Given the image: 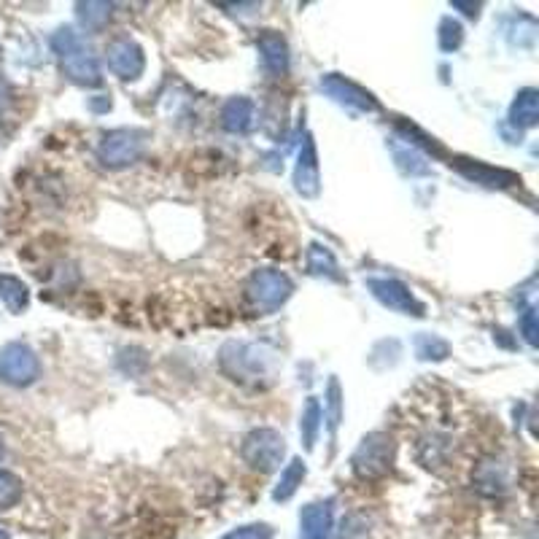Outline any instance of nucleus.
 <instances>
[{"label": "nucleus", "mask_w": 539, "mask_h": 539, "mask_svg": "<svg viewBox=\"0 0 539 539\" xmlns=\"http://www.w3.org/2000/svg\"><path fill=\"white\" fill-rule=\"evenodd\" d=\"M257 49L262 54V65L270 76H283L289 71V44L278 30H262L257 38Z\"/></svg>", "instance_id": "f8f14e48"}, {"label": "nucleus", "mask_w": 539, "mask_h": 539, "mask_svg": "<svg viewBox=\"0 0 539 539\" xmlns=\"http://www.w3.org/2000/svg\"><path fill=\"white\" fill-rule=\"evenodd\" d=\"M219 367L232 383H240L248 389H265L278 375V354L265 343L230 340L221 345Z\"/></svg>", "instance_id": "f257e3e1"}, {"label": "nucleus", "mask_w": 539, "mask_h": 539, "mask_svg": "<svg viewBox=\"0 0 539 539\" xmlns=\"http://www.w3.org/2000/svg\"><path fill=\"white\" fill-rule=\"evenodd\" d=\"M22 499V480L14 472L0 469V513L11 510Z\"/></svg>", "instance_id": "b1692460"}, {"label": "nucleus", "mask_w": 539, "mask_h": 539, "mask_svg": "<svg viewBox=\"0 0 539 539\" xmlns=\"http://www.w3.org/2000/svg\"><path fill=\"white\" fill-rule=\"evenodd\" d=\"M0 300L11 313H22L30 305V289L17 275H0Z\"/></svg>", "instance_id": "aec40b11"}, {"label": "nucleus", "mask_w": 539, "mask_h": 539, "mask_svg": "<svg viewBox=\"0 0 539 539\" xmlns=\"http://www.w3.org/2000/svg\"><path fill=\"white\" fill-rule=\"evenodd\" d=\"M472 483H475V488H478L480 494L486 496H499L507 491V483H510V478H507V464H504L502 459H483L478 464V469L472 472Z\"/></svg>", "instance_id": "4468645a"}, {"label": "nucleus", "mask_w": 539, "mask_h": 539, "mask_svg": "<svg viewBox=\"0 0 539 539\" xmlns=\"http://www.w3.org/2000/svg\"><path fill=\"white\" fill-rule=\"evenodd\" d=\"M451 354V345L437 335H418L416 337V356L424 362H442Z\"/></svg>", "instance_id": "5701e85b"}, {"label": "nucleus", "mask_w": 539, "mask_h": 539, "mask_svg": "<svg viewBox=\"0 0 539 539\" xmlns=\"http://www.w3.org/2000/svg\"><path fill=\"white\" fill-rule=\"evenodd\" d=\"M456 170H459L461 176H467L469 181H475V184L491 186V189H504V186H513L518 184V176L510 173V170H499V168H488L483 162H472V160H456L453 162Z\"/></svg>", "instance_id": "2eb2a0df"}, {"label": "nucleus", "mask_w": 539, "mask_h": 539, "mask_svg": "<svg viewBox=\"0 0 539 539\" xmlns=\"http://www.w3.org/2000/svg\"><path fill=\"white\" fill-rule=\"evenodd\" d=\"M111 14H114V3H100V0L76 3V17L87 33H100L108 25Z\"/></svg>", "instance_id": "6ab92c4d"}, {"label": "nucleus", "mask_w": 539, "mask_h": 539, "mask_svg": "<svg viewBox=\"0 0 539 539\" xmlns=\"http://www.w3.org/2000/svg\"><path fill=\"white\" fill-rule=\"evenodd\" d=\"M52 52L62 65V73L79 84V87H100L103 84V73H100V62L95 52L89 49L81 36L73 27H60L52 36Z\"/></svg>", "instance_id": "f03ea898"}, {"label": "nucleus", "mask_w": 539, "mask_h": 539, "mask_svg": "<svg viewBox=\"0 0 539 539\" xmlns=\"http://www.w3.org/2000/svg\"><path fill=\"white\" fill-rule=\"evenodd\" d=\"M3 453H6V448H3V440H0V459H3Z\"/></svg>", "instance_id": "2f4dec72"}, {"label": "nucleus", "mask_w": 539, "mask_h": 539, "mask_svg": "<svg viewBox=\"0 0 539 539\" xmlns=\"http://www.w3.org/2000/svg\"><path fill=\"white\" fill-rule=\"evenodd\" d=\"M332 537V502H313L302 507L300 539H329Z\"/></svg>", "instance_id": "ddd939ff"}, {"label": "nucleus", "mask_w": 539, "mask_h": 539, "mask_svg": "<svg viewBox=\"0 0 539 539\" xmlns=\"http://www.w3.org/2000/svg\"><path fill=\"white\" fill-rule=\"evenodd\" d=\"M41 375V362H38L36 351L27 343H9L0 348V380L25 389L33 386Z\"/></svg>", "instance_id": "0eeeda50"}, {"label": "nucleus", "mask_w": 539, "mask_h": 539, "mask_svg": "<svg viewBox=\"0 0 539 539\" xmlns=\"http://www.w3.org/2000/svg\"><path fill=\"white\" fill-rule=\"evenodd\" d=\"M327 410H329V434H332V440H335L337 426H340V418H343V394H340V383L337 378L329 380V391H327Z\"/></svg>", "instance_id": "393cba45"}, {"label": "nucleus", "mask_w": 539, "mask_h": 539, "mask_svg": "<svg viewBox=\"0 0 539 539\" xmlns=\"http://www.w3.org/2000/svg\"><path fill=\"white\" fill-rule=\"evenodd\" d=\"M521 332H523V340L529 345H537L539 343V329H537V313H534V308H529L526 313L521 316Z\"/></svg>", "instance_id": "cd10ccee"}, {"label": "nucleus", "mask_w": 539, "mask_h": 539, "mask_svg": "<svg viewBox=\"0 0 539 539\" xmlns=\"http://www.w3.org/2000/svg\"><path fill=\"white\" fill-rule=\"evenodd\" d=\"M221 539H273V529L267 523H251V526H240L224 534Z\"/></svg>", "instance_id": "bb28decb"}, {"label": "nucleus", "mask_w": 539, "mask_h": 539, "mask_svg": "<svg viewBox=\"0 0 539 539\" xmlns=\"http://www.w3.org/2000/svg\"><path fill=\"white\" fill-rule=\"evenodd\" d=\"M321 421H324V410H321V402L316 397H310L302 407L300 416V434L302 442H305V451H313V445L319 440Z\"/></svg>", "instance_id": "4be33fe9"}, {"label": "nucleus", "mask_w": 539, "mask_h": 539, "mask_svg": "<svg viewBox=\"0 0 539 539\" xmlns=\"http://www.w3.org/2000/svg\"><path fill=\"white\" fill-rule=\"evenodd\" d=\"M394 456H397L394 437L386 432H370L351 456V469L364 483H375V480H383L389 475L391 467H394Z\"/></svg>", "instance_id": "20e7f679"}, {"label": "nucleus", "mask_w": 539, "mask_h": 539, "mask_svg": "<svg viewBox=\"0 0 539 539\" xmlns=\"http://www.w3.org/2000/svg\"><path fill=\"white\" fill-rule=\"evenodd\" d=\"M240 456L251 469L259 472H275L281 467L283 456H286V440L281 432H275L270 426L254 429L246 434V440L240 445Z\"/></svg>", "instance_id": "423d86ee"}, {"label": "nucleus", "mask_w": 539, "mask_h": 539, "mask_svg": "<svg viewBox=\"0 0 539 539\" xmlns=\"http://www.w3.org/2000/svg\"><path fill=\"white\" fill-rule=\"evenodd\" d=\"M143 151H146V133L122 127V130H111L100 138L98 160L103 168L122 170L141 160Z\"/></svg>", "instance_id": "39448f33"}, {"label": "nucleus", "mask_w": 539, "mask_h": 539, "mask_svg": "<svg viewBox=\"0 0 539 539\" xmlns=\"http://www.w3.org/2000/svg\"><path fill=\"white\" fill-rule=\"evenodd\" d=\"M319 87L321 92H327L335 103L351 108V111H359V114H375V111H380V103L375 100L372 92H367V89L354 84V81H348L345 76H340V73L321 76Z\"/></svg>", "instance_id": "6e6552de"}, {"label": "nucleus", "mask_w": 539, "mask_h": 539, "mask_svg": "<svg viewBox=\"0 0 539 539\" xmlns=\"http://www.w3.org/2000/svg\"><path fill=\"white\" fill-rule=\"evenodd\" d=\"M106 62L111 73H116L122 81H135L146 68L143 49L133 38H114L106 49Z\"/></svg>", "instance_id": "9d476101"}, {"label": "nucleus", "mask_w": 539, "mask_h": 539, "mask_svg": "<svg viewBox=\"0 0 539 539\" xmlns=\"http://www.w3.org/2000/svg\"><path fill=\"white\" fill-rule=\"evenodd\" d=\"M464 41V27L456 19L445 17L440 22V49L442 52H456Z\"/></svg>", "instance_id": "a878e982"}, {"label": "nucleus", "mask_w": 539, "mask_h": 539, "mask_svg": "<svg viewBox=\"0 0 539 539\" xmlns=\"http://www.w3.org/2000/svg\"><path fill=\"white\" fill-rule=\"evenodd\" d=\"M308 273L316 278H332L340 281V267H337L335 254L321 243H310L308 248Z\"/></svg>", "instance_id": "412c9836"}, {"label": "nucleus", "mask_w": 539, "mask_h": 539, "mask_svg": "<svg viewBox=\"0 0 539 539\" xmlns=\"http://www.w3.org/2000/svg\"><path fill=\"white\" fill-rule=\"evenodd\" d=\"M6 103H9V84L0 79V111L6 108Z\"/></svg>", "instance_id": "c756f323"}, {"label": "nucleus", "mask_w": 539, "mask_h": 539, "mask_svg": "<svg viewBox=\"0 0 539 539\" xmlns=\"http://www.w3.org/2000/svg\"><path fill=\"white\" fill-rule=\"evenodd\" d=\"M539 119V92L537 89H521L510 106V124L518 130H529Z\"/></svg>", "instance_id": "f3484780"}, {"label": "nucleus", "mask_w": 539, "mask_h": 539, "mask_svg": "<svg viewBox=\"0 0 539 539\" xmlns=\"http://www.w3.org/2000/svg\"><path fill=\"white\" fill-rule=\"evenodd\" d=\"M451 6L453 9H464V14H467L469 19H475L480 14V3H464V0H453Z\"/></svg>", "instance_id": "c85d7f7f"}, {"label": "nucleus", "mask_w": 539, "mask_h": 539, "mask_svg": "<svg viewBox=\"0 0 539 539\" xmlns=\"http://www.w3.org/2000/svg\"><path fill=\"white\" fill-rule=\"evenodd\" d=\"M367 289H370L372 297L380 305L397 310V313H405V316H424L426 313L424 305L416 300V294L410 292L402 281H394V278H370Z\"/></svg>", "instance_id": "1a4fd4ad"}, {"label": "nucleus", "mask_w": 539, "mask_h": 539, "mask_svg": "<svg viewBox=\"0 0 539 539\" xmlns=\"http://www.w3.org/2000/svg\"><path fill=\"white\" fill-rule=\"evenodd\" d=\"M292 294V278L281 273V270H275V267H259V270L248 275L246 286H243L246 305L254 310L257 316H270L275 310H281Z\"/></svg>", "instance_id": "7ed1b4c3"}, {"label": "nucleus", "mask_w": 539, "mask_h": 539, "mask_svg": "<svg viewBox=\"0 0 539 539\" xmlns=\"http://www.w3.org/2000/svg\"><path fill=\"white\" fill-rule=\"evenodd\" d=\"M0 539H9V531H3V529H0Z\"/></svg>", "instance_id": "7c9ffc66"}, {"label": "nucleus", "mask_w": 539, "mask_h": 539, "mask_svg": "<svg viewBox=\"0 0 539 539\" xmlns=\"http://www.w3.org/2000/svg\"><path fill=\"white\" fill-rule=\"evenodd\" d=\"M319 157H316V143L313 135H305L302 141L300 157H297V168H294V189L302 197H316L319 195Z\"/></svg>", "instance_id": "9b49d317"}, {"label": "nucleus", "mask_w": 539, "mask_h": 539, "mask_svg": "<svg viewBox=\"0 0 539 539\" xmlns=\"http://www.w3.org/2000/svg\"><path fill=\"white\" fill-rule=\"evenodd\" d=\"M221 127L232 135H243L254 127V100L230 98L221 108Z\"/></svg>", "instance_id": "dca6fc26"}, {"label": "nucleus", "mask_w": 539, "mask_h": 539, "mask_svg": "<svg viewBox=\"0 0 539 539\" xmlns=\"http://www.w3.org/2000/svg\"><path fill=\"white\" fill-rule=\"evenodd\" d=\"M308 475V467H305V461L302 459H292L286 467L281 469V478L275 483L273 488V499L275 502H289L294 494H297V488L302 486V480Z\"/></svg>", "instance_id": "a211bd4d"}]
</instances>
